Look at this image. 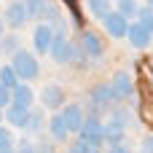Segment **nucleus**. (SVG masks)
<instances>
[{
    "label": "nucleus",
    "instance_id": "nucleus-7",
    "mask_svg": "<svg viewBox=\"0 0 153 153\" xmlns=\"http://www.w3.org/2000/svg\"><path fill=\"white\" fill-rule=\"evenodd\" d=\"M54 35H56V32H54L51 24H46V22H38V24H35V30H32V48H35L38 56H46V54L51 51Z\"/></svg>",
    "mask_w": 153,
    "mask_h": 153
},
{
    "label": "nucleus",
    "instance_id": "nucleus-26",
    "mask_svg": "<svg viewBox=\"0 0 153 153\" xmlns=\"http://www.w3.org/2000/svg\"><path fill=\"white\" fill-rule=\"evenodd\" d=\"M11 105V89L0 83V108H8Z\"/></svg>",
    "mask_w": 153,
    "mask_h": 153
},
{
    "label": "nucleus",
    "instance_id": "nucleus-32",
    "mask_svg": "<svg viewBox=\"0 0 153 153\" xmlns=\"http://www.w3.org/2000/svg\"><path fill=\"white\" fill-rule=\"evenodd\" d=\"M3 32H5V22L0 19V38H3Z\"/></svg>",
    "mask_w": 153,
    "mask_h": 153
},
{
    "label": "nucleus",
    "instance_id": "nucleus-10",
    "mask_svg": "<svg viewBox=\"0 0 153 153\" xmlns=\"http://www.w3.org/2000/svg\"><path fill=\"white\" fill-rule=\"evenodd\" d=\"M40 105L46 110H59L65 105V89L59 83H46L43 91H40Z\"/></svg>",
    "mask_w": 153,
    "mask_h": 153
},
{
    "label": "nucleus",
    "instance_id": "nucleus-27",
    "mask_svg": "<svg viewBox=\"0 0 153 153\" xmlns=\"http://www.w3.org/2000/svg\"><path fill=\"white\" fill-rule=\"evenodd\" d=\"M140 153H153V134H145L140 140Z\"/></svg>",
    "mask_w": 153,
    "mask_h": 153
},
{
    "label": "nucleus",
    "instance_id": "nucleus-5",
    "mask_svg": "<svg viewBox=\"0 0 153 153\" xmlns=\"http://www.w3.org/2000/svg\"><path fill=\"white\" fill-rule=\"evenodd\" d=\"M78 48L86 56V62L89 59H102V54H105V43L94 30H81L78 32Z\"/></svg>",
    "mask_w": 153,
    "mask_h": 153
},
{
    "label": "nucleus",
    "instance_id": "nucleus-24",
    "mask_svg": "<svg viewBox=\"0 0 153 153\" xmlns=\"http://www.w3.org/2000/svg\"><path fill=\"white\" fill-rule=\"evenodd\" d=\"M67 153H102V148H94V145H89V143H83L81 137L67 148Z\"/></svg>",
    "mask_w": 153,
    "mask_h": 153
},
{
    "label": "nucleus",
    "instance_id": "nucleus-30",
    "mask_svg": "<svg viewBox=\"0 0 153 153\" xmlns=\"http://www.w3.org/2000/svg\"><path fill=\"white\" fill-rule=\"evenodd\" d=\"M105 153H132V151L121 143V145H108V151H105Z\"/></svg>",
    "mask_w": 153,
    "mask_h": 153
},
{
    "label": "nucleus",
    "instance_id": "nucleus-4",
    "mask_svg": "<svg viewBox=\"0 0 153 153\" xmlns=\"http://www.w3.org/2000/svg\"><path fill=\"white\" fill-rule=\"evenodd\" d=\"M102 126H105L102 116H94V113H89V116H83V124H81V132H78V137H81L83 143L94 145V148H102V145H105Z\"/></svg>",
    "mask_w": 153,
    "mask_h": 153
},
{
    "label": "nucleus",
    "instance_id": "nucleus-25",
    "mask_svg": "<svg viewBox=\"0 0 153 153\" xmlns=\"http://www.w3.org/2000/svg\"><path fill=\"white\" fill-rule=\"evenodd\" d=\"M24 3H27V13H30V19H35V22H38V16H40V11H43L46 0H24Z\"/></svg>",
    "mask_w": 153,
    "mask_h": 153
},
{
    "label": "nucleus",
    "instance_id": "nucleus-28",
    "mask_svg": "<svg viewBox=\"0 0 153 153\" xmlns=\"http://www.w3.org/2000/svg\"><path fill=\"white\" fill-rule=\"evenodd\" d=\"M16 153H38V145H32V143L22 140V143L16 145Z\"/></svg>",
    "mask_w": 153,
    "mask_h": 153
},
{
    "label": "nucleus",
    "instance_id": "nucleus-9",
    "mask_svg": "<svg viewBox=\"0 0 153 153\" xmlns=\"http://www.w3.org/2000/svg\"><path fill=\"white\" fill-rule=\"evenodd\" d=\"M126 40H129L132 48H148V46L153 43V32L145 27V24H140V22H129Z\"/></svg>",
    "mask_w": 153,
    "mask_h": 153
},
{
    "label": "nucleus",
    "instance_id": "nucleus-6",
    "mask_svg": "<svg viewBox=\"0 0 153 153\" xmlns=\"http://www.w3.org/2000/svg\"><path fill=\"white\" fill-rule=\"evenodd\" d=\"M3 22H5V27L8 30H22L27 22H30V13H27V3L24 0H11L8 5H5V13H3Z\"/></svg>",
    "mask_w": 153,
    "mask_h": 153
},
{
    "label": "nucleus",
    "instance_id": "nucleus-18",
    "mask_svg": "<svg viewBox=\"0 0 153 153\" xmlns=\"http://www.w3.org/2000/svg\"><path fill=\"white\" fill-rule=\"evenodd\" d=\"M62 19V8L54 3V0H46V5H43V11H40V16H38V22H46V24H56Z\"/></svg>",
    "mask_w": 153,
    "mask_h": 153
},
{
    "label": "nucleus",
    "instance_id": "nucleus-8",
    "mask_svg": "<svg viewBox=\"0 0 153 153\" xmlns=\"http://www.w3.org/2000/svg\"><path fill=\"white\" fill-rule=\"evenodd\" d=\"M129 22L132 19H126L124 13H118L116 8L102 19V27H105V32L113 38V40H121V38H126V30H129Z\"/></svg>",
    "mask_w": 153,
    "mask_h": 153
},
{
    "label": "nucleus",
    "instance_id": "nucleus-31",
    "mask_svg": "<svg viewBox=\"0 0 153 153\" xmlns=\"http://www.w3.org/2000/svg\"><path fill=\"white\" fill-rule=\"evenodd\" d=\"M0 153H16L13 143H8V145H0Z\"/></svg>",
    "mask_w": 153,
    "mask_h": 153
},
{
    "label": "nucleus",
    "instance_id": "nucleus-22",
    "mask_svg": "<svg viewBox=\"0 0 153 153\" xmlns=\"http://www.w3.org/2000/svg\"><path fill=\"white\" fill-rule=\"evenodd\" d=\"M0 83L8 86V89H13V86L19 83V75H16V70H13L11 65H0Z\"/></svg>",
    "mask_w": 153,
    "mask_h": 153
},
{
    "label": "nucleus",
    "instance_id": "nucleus-21",
    "mask_svg": "<svg viewBox=\"0 0 153 153\" xmlns=\"http://www.w3.org/2000/svg\"><path fill=\"white\" fill-rule=\"evenodd\" d=\"M0 40H3V54H8V56H11V54H16V51L22 48V40H19V35H16L13 30H11L8 35L3 32V38H0Z\"/></svg>",
    "mask_w": 153,
    "mask_h": 153
},
{
    "label": "nucleus",
    "instance_id": "nucleus-11",
    "mask_svg": "<svg viewBox=\"0 0 153 153\" xmlns=\"http://www.w3.org/2000/svg\"><path fill=\"white\" fill-rule=\"evenodd\" d=\"M3 116H5V121H8L13 129H27L30 105H22V102H11L8 108H3Z\"/></svg>",
    "mask_w": 153,
    "mask_h": 153
},
{
    "label": "nucleus",
    "instance_id": "nucleus-14",
    "mask_svg": "<svg viewBox=\"0 0 153 153\" xmlns=\"http://www.w3.org/2000/svg\"><path fill=\"white\" fill-rule=\"evenodd\" d=\"M126 129H129V126H124V124H118V121L108 118V124L102 126V137H105V145H121V143L126 140Z\"/></svg>",
    "mask_w": 153,
    "mask_h": 153
},
{
    "label": "nucleus",
    "instance_id": "nucleus-12",
    "mask_svg": "<svg viewBox=\"0 0 153 153\" xmlns=\"http://www.w3.org/2000/svg\"><path fill=\"white\" fill-rule=\"evenodd\" d=\"M110 86H113L118 102H124V100H129V97L134 94V81H132V75H129L126 70H118V73L113 75V81H110Z\"/></svg>",
    "mask_w": 153,
    "mask_h": 153
},
{
    "label": "nucleus",
    "instance_id": "nucleus-29",
    "mask_svg": "<svg viewBox=\"0 0 153 153\" xmlns=\"http://www.w3.org/2000/svg\"><path fill=\"white\" fill-rule=\"evenodd\" d=\"M8 143H13L11 129H3V124H0V145H8Z\"/></svg>",
    "mask_w": 153,
    "mask_h": 153
},
{
    "label": "nucleus",
    "instance_id": "nucleus-34",
    "mask_svg": "<svg viewBox=\"0 0 153 153\" xmlns=\"http://www.w3.org/2000/svg\"><path fill=\"white\" fill-rule=\"evenodd\" d=\"M145 5H151V8H153V0H145Z\"/></svg>",
    "mask_w": 153,
    "mask_h": 153
},
{
    "label": "nucleus",
    "instance_id": "nucleus-3",
    "mask_svg": "<svg viewBox=\"0 0 153 153\" xmlns=\"http://www.w3.org/2000/svg\"><path fill=\"white\" fill-rule=\"evenodd\" d=\"M11 67L16 70L19 81H32L40 75V65H38V56L27 48H19L16 54H11Z\"/></svg>",
    "mask_w": 153,
    "mask_h": 153
},
{
    "label": "nucleus",
    "instance_id": "nucleus-13",
    "mask_svg": "<svg viewBox=\"0 0 153 153\" xmlns=\"http://www.w3.org/2000/svg\"><path fill=\"white\" fill-rule=\"evenodd\" d=\"M59 116H62V121H65V126H67L70 134L81 132V124H83V108L81 105H62Z\"/></svg>",
    "mask_w": 153,
    "mask_h": 153
},
{
    "label": "nucleus",
    "instance_id": "nucleus-35",
    "mask_svg": "<svg viewBox=\"0 0 153 153\" xmlns=\"http://www.w3.org/2000/svg\"><path fill=\"white\" fill-rule=\"evenodd\" d=\"M0 56H3V40H0Z\"/></svg>",
    "mask_w": 153,
    "mask_h": 153
},
{
    "label": "nucleus",
    "instance_id": "nucleus-15",
    "mask_svg": "<svg viewBox=\"0 0 153 153\" xmlns=\"http://www.w3.org/2000/svg\"><path fill=\"white\" fill-rule=\"evenodd\" d=\"M48 134H51V140L54 143H65L67 137H70V132H67V126H65V121H62V116L59 113H54L51 118H48Z\"/></svg>",
    "mask_w": 153,
    "mask_h": 153
},
{
    "label": "nucleus",
    "instance_id": "nucleus-2",
    "mask_svg": "<svg viewBox=\"0 0 153 153\" xmlns=\"http://www.w3.org/2000/svg\"><path fill=\"white\" fill-rule=\"evenodd\" d=\"M116 102H118V100H116V91H113L110 83H94V86L89 89V113L102 116V113H108Z\"/></svg>",
    "mask_w": 153,
    "mask_h": 153
},
{
    "label": "nucleus",
    "instance_id": "nucleus-1",
    "mask_svg": "<svg viewBox=\"0 0 153 153\" xmlns=\"http://www.w3.org/2000/svg\"><path fill=\"white\" fill-rule=\"evenodd\" d=\"M48 56H51L56 65H81V67H83V62H86V56L81 54L78 43L67 40V35H54V43H51Z\"/></svg>",
    "mask_w": 153,
    "mask_h": 153
},
{
    "label": "nucleus",
    "instance_id": "nucleus-19",
    "mask_svg": "<svg viewBox=\"0 0 153 153\" xmlns=\"http://www.w3.org/2000/svg\"><path fill=\"white\" fill-rule=\"evenodd\" d=\"M86 8H89V13L94 16V19H105L110 11H113V0H86Z\"/></svg>",
    "mask_w": 153,
    "mask_h": 153
},
{
    "label": "nucleus",
    "instance_id": "nucleus-16",
    "mask_svg": "<svg viewBox=\"0 0 153 153\" xmlns=\"http://www.w3.org/2000/svg\"><path fill=\"white\" fill-rule=\"evenodd\" d=\"M11 102H22V105H30V108H32L35 94H32V89L27 86V81H19V83L11 89Z\"/></svg>",
    "mask_w": 153,
    "mask_h": 153
},
{
    "label": "nucleus",
    "instance_id": "nucleus-20",
    "mask_svg": "<svg viewBox=\"0 0 153 153\" xmlns=\"http://www.w3.org/2000/svg\"><path fill=\"white\" fill-rule=\"evenodd\" d=\"M113 8H116L118 13H124L126 19H132V22H134V16H137V8H140V3H137V0H113Z\"/></svg>",
    "mask_w": 153,
    "mask_h": 153
},
{
    "label": "nucleus",
    "instance_id": "nucleus-33",
    "mask_svg": "<svg viewBox=\"0 0 153 153\" xmlns=\"http://www.w3.org/2000/svg\"><path fill=\"white\" fill-rule=\"evenodd\" d=\"M3 121H5V116H3V108H0V124H3Z\"/></svg>",
    "mask_w": 153,
    "mask_h": 153
},
{
    "label": "nucleus",
    "instance_id": "nucleus-17",
    "mask_svg": "<svg viewBox=\"0 0 153 153\" xmlns=\"http://www.w3.org/2000/svg\"><path fill=\"white\" fill-rule=\"evenodd\" d=\"M46 124H48V121H46V108H30L27 132H30V134H38V132H43Z\"/></svg>",
    "mask_w": 153,
    "mask_h": 153
},
{
    "label": "nucleus",
    "instance_id": "nucleus-23",
    "mask_svg": "<svg viewBox=\"0 0 153 153\" xmlns=\"http://www.w3.org/2000/svg\"><path fill=\"white\" fill-rule=\"evenodd\" d=\"M134 22L145 24V27L153 32V8H151V5H140V8H137V16H134Z\"/></svg>",
    "mask_w": 153,
    "mask_h": 153
}]
</instances>
